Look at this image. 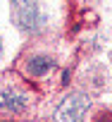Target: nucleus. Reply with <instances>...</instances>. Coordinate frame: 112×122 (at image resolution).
Wrapping results in <instances>:
<instances>
[{"label": "nucleus", "instance_id": "nucleus-2", "mask_svg": "<svg viewBox=\"0 0 112 122\" xmlns=\"http://www.w3.org/2000/svg\"><path fill=\"white\" fill-rule=\"evenodd\" d=\"M14 17H17V22H19L22 29H38L43 24V15H41L38 5L31 3V0H17Z\"/></svg>", "mask_w": 112, "mask_h": 122}, {"label": "nucleus", "instance_id": "nucleus-3", "mask_svg": "<svg viewBox=\"0 0 112 122\" xmlns=\"http://www.w3.org/2000/svg\"><path fill=\"white\" fill-rule=\"evenodd\" d=\"M0 105H3L5 110L19 112V110H24V105H26V96L19 93V91H5V93H0Z\"/></svg>", "mask_w": 112, "mask_h": 122}, {"label": "nucleus", "instance_id": "nucleus-4", "mask_svg": "<svg viewBox=\"0 0 112 122\" xmlns=\"http://www.w3.org/2000/svg\"><path fill=\"white\" fill-rule=\"evenodd\" d=\"M50 67H52V60H50V57H45V55H36V57H31V60H29V65H26L29 74H33V77L45 74Z\"/></svg>", "mask_w": 112, "mask_h": 122}, {"label": "nucleus", "instance_id": "nucleus-1", "mask_svg": "<svg viewBox=\"0 0 112 122\" xmlns=\"http://www.w3.org/2000/svg\"><path fill=\"white\" fill-rule=\"evenodd\" d=\"M86 110H88V98L81 93H74L60 103L57 112H55V120L57 122H81Z\"/></svg>", "mask_w": 112, "mask_h": 122}]
</instances>
